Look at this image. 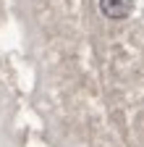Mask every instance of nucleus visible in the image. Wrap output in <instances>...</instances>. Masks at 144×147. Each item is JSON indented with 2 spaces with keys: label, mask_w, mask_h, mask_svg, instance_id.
<instances>
[{
  "label": "nucleus",
  "mask_w": 144,
  "mask_h": 147,
  "mask_svg": "<svg viewBox=\"0 0 144 147\" xmlns=\"http://www.w3.org/2000/svg\"><path fill=\"white\" fill-rule=\"evenodd\" d=\"M100 11L113 21H123V18L131 16L134 0H100Z\"/></svg>",
  "instance_id": "f257e3e1"
}]
</instances>
